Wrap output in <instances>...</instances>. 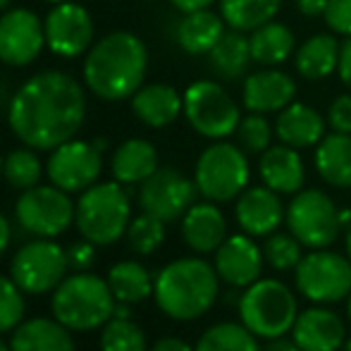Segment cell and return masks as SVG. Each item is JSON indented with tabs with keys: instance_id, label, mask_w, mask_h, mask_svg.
Returning <instances> with one entry per match:
<instances>
[{
	"instance_id": "40",
	"label": "cell",
	"mask_w": 351,
	"mask_h": 351,
	"mask_svg": "<svg viewBox=\"0 0 351 351\" xmlns=\"http://www.w3.org/2000/svg\"><path fill=\"white\" fill-rule=\"evenodd\" d=\"M24 318L22 289L12 278L0 275V332L14 330Z\"/></svg>"
},
{
	"instance_id": "48",
	"label": "cell",
	"mask_w": 351,
	"mask_h": 351,
	"mask_svg": "<svg viewBox=\"0 0 351 351\" xmlns=\"http://www.w3.org/2000/svg\"><path fill=\"white\" fill-rule=\"evenodd\" d=\"M261 351H301V347L294 342V339L278 337V339H268V344H265Z\"/></svg>"
},
{
	"instance_id": "21",
	"label": "cell",
	"mask_w": 351,
	"mask_h": 351,
	"mask_svg": "<svg viewBox=\"0 0 351 351\" xmlns=\"http://www.w3.org/2000/svg\"><path fill=\"white\" fill-rule=\"evenodd\" d=\"M258 175L263 184L278 194H299L306 182V167L299 148L287 143L265 148L258 160Z\"/></svg>"
},
{
	"instance_id": "8",
	"label": "cell",
	"mask_w": 351,
	"mask_h": 351,
	"mask_svg": "<svg viewBox=\"0 0 351 351\" xmlns=\"http://www.w3.org/2000/svg\"><path fill=\"white\" fill-rule=\"evenodd\" d=\"M289 232L308 249H328L344 230L339 222V208L325 191L304 189L287 206Z\"/></svg>"
},
{
	"instance_id": "4",
	"label": "cell",
	"mask_w": 351,
	"mask_h": 351,
	"mask_svg": "<svg viewBox=\"0 0 351 351\" xmlns=\"http://www.w3.org/2000/svg\"><path fill=\"white\" fill-rule=\"evenodd\" d=\"M115 294L108 280L93 273H79L65 278L53 291L51 308L56 320L74 332L101 328L115 313Z\"/></svg>"
},
{
	"instance_id": "16",
	"label": "cell",
	"mask_w": 351,
	"mask_h": 351,
	"mask_svg": "<svg viewBox=\"0 0 351 351\" xmlns=\"http://www.w3.org/2000/svg\"><path fill=\"white\" fill-rule=\"evenodd\" d=\"M46 46L60 58H77L91 48L93 19L86 8L77 3H58L48 12L46 22Z\"/></svg>"
},
{
	"instance_id": "31",
	"label": "cell",
	"mask_w": 351,
	"mask_h": 351,
	"mask_svg": "<svg viewBox=\"0 0 351 351\" xmlns=\"http://www.w3.org/2000/svg\"><path fill=\"white\" fill-rule=\"evenodd\" d=\"M210 67L220 74L222 79H239L246 72L251 60V46H249V36H244V32H237L230 29L220 36V41L213 46V51L208 53Z\"/></svg>"
},
{
	"instance_id": "18",
	"label": "cell",
	"mask_w": 351,
	"mask_h": 351,
	"mask_svg": "<svg viewBox=\"0 0 351 351\" xmlns=\"http://www.w3.org/2000/svg\"><path fill=\"white\" fill-rule=\"evenodd\" d=\"M291 339L301 351H339L347 342V325L335 311L318 304L296 315Z\"/></svg>"
},
{
	"instance_id": "23",
	"label": "cell",
	"mask_w": 351,
	"mask_h": 351,
	"mask_svg": "<svg viewBox=\"0 0 351 351\" xmlns=\"http://www.w3.org/2000/svg\"><path fill=\"white\" fill-rule=\"evenodd\" d=\"M182 237L196 254H213L227 239V222L213 201L194 204L182 217Z\"/></svg>"
},
{
	"instance_id": "57",
	"label": "cell",
	"mask_w": 351,
	"mask_h": 351,
	"mask_svg": "<svg viewBox=\"0 0 351 351\" xmlns=\"http://www.w3.org/2000/svg\"><path fill=\"white\" fill-rule=\"evenodd\" d=\"M3 162H5V158L0 156V177H3Z\"/></svg>"
},
{
	"instance_id": "12",
	"label": "cell",
	"mask_w": 351,
	"mask_h": 351,
	"mask_svg": "<svg viewBox=\"0 0 351 351\" xmlns=\"http://www.w3.org/2000/svg\"><path fill=\"white\" fill-rule=\"evenodd\" d=\"M74 210L67 191L53 186H32L19 196L14 213H17V222L32 234L41 237V239H53V237L62 234L74 220Z\"/></svg>"
},
{
	"instance_id": "2",
	"label": "cell",
	"mask_w": 351,
	"mask_h": 351,
	"mask_svg": "<svg viewBox=\"0 0 351 351\" xmlns=\"http://www.w3.org/2000/svg\"><path fill=\"white\" fill-rule=\"evenodd\" d=\"M148 70V51L130 32L108 34L93 43L84 60V82L103 101H125L141 88Z\"/></svg>"
},
{
	"instance_id": "47",
	"label": "cell",
	"mask_w": 351,
	"mask_h": 351,
	"mask_svg": "<svg viewBox=\"0 0 351 351\" xmlns=\"http://www.w3.org/2000/svg\"><path fill=\"white\" fill-rule=\"evenodd\" d=\"M170 3L175 5L177 10H182V12H196V10L210 8L215 0H170Z\"/></svg>"
},
{
	"instance_id": "14",
	"label": "cell",
	"mask_w": 351,
	"mask_h": 351,
	"mask_svg": "<svg viewBox=\"0 0 351 351\" xmlns=\"http://www.w3.org/2000/svg\"><path fill=\"white\" fill-rule=\"evenodd\" d=\"M101 156L103 153L88 141L70 139L60 143L58 148H53L46 165L51 184H56L67 194L86 191L88 186L96 184L98 175H101Z\"/></svg>"
},
{
	"instance_id": "43",
	"label": "cell",
	"mask_w": 351,
	"mask_h": 351,
	"mask_svg": "<svg viewBox=\"0 0 351 351\" xmlns=\"http://www.w3.org/2000/svg\"><path fill=\"white\" fill-rule=\"evenodd\" d=\"M93 246H96V244H91L88 239H84V241H77V244L67 251V256H70V263L74 265V268L86 270L88 265L93 263V256H96V249H93Z\"/></svg>"
},
{
	"instance_id": "53",
	"label": "cell",
	"mask_w": 351,
	"mask_h": 351,
	"mask_svg": "<svg viewBox=\"0 0 351 351\" xmlns=\"http://www.w3.org/2000/svg\"><path fill=\"white\" fill-rule=\"evenodd\" d=\"M91 143H93V146H96V148H98V151H101V153H103V151H106V148H108V141H106V139H96V141H91Z\"/></svg>"
},
{
	"instance_id": "34",
	"label": "cell",
	"mask_w": 351,
	"mask_h": 351,
	"mask_svg": "<svg viewBox=\"0 0 351 351\" xmlns=\"http://www.w3.org/2000/svg\"><path fill=\"white\" fill-rule=\"evenodd\" d=\"M194 351H261V347L244 323H217L201 335Z\"/></svg>"
},
{
	"instance_id": "36",
	"label": "cell",
	"mask_w": 351,
	"mask_h": 351,
	"mask_svg": "<svg viewBox=\"0 0 351 351\" xmlns=\"http://www.w3.org/2000/svg\"><path fill=\"white\" fill-rule=\"evenodd\" d=\"M101 351H146V335L134 320L110 318L103 325Z\"/></svg>"
},
{
	"instance_id": "52",
	"label": "cell",
	"mask_w": 351,
	"mask_h": 351,
	"mask_svg": "<svg viewBox=\"0 0 351 351\" xmlns=\"http://www.w3.org/2000/svg\"><path fill=\"white\" fill-rule=\"evenodd\" d=\"M344 246H347V256H349V261H351V227L347 230V237H344Z\"/></svg>"
},
{
	"instance_id": "3",
	"label": "cell",
	"mask_w": 351,
	"mask_h": 351,
	"mask_svg": "<svg viewBox=\"0 0 351 351\" xmlns=\"http://www.w3.org/2000/svg\"><path fill=\"white\" fill-rule=\"evenodd\" d=\"M215 265L201 258H180L167 263L158 273L153 285L156 304L167 318L172 320H194L201 318L215 304L217 285Z\"/></svg>"
},
{
	"instance_id": "1",
	"label": "cell",
	"mask_w": 351,
	"mask_h": 351,
	"mask_svg": "<svg viewBox=\"0 0 351 351\" xmlns=\"http://www.w3.org/2000/svg\"><path fill=\"white\" fill-rule=\"evenodd\" d=\"M86 96L74 77L58 70L38 72L19 86L8 108L10 130L36 151H53L82 130Z\"/></svg>"
},
{
	"instance_id": "6",
	"label": "cell",
	"mask_w": 351,
	"mask_h": 351,
	"mask_svg": "<svg viewBox=\"0 0 351 351\" xmlns=\"http://www.w3.org/2000/svg\"><path fill=\"white\" fill-rule=\"evenodd\" d=\"M299 306L291 289L280 280H256L239 299V318L256 337H285L296 323Z\"/></svg>"
},
{
	"instance_id": "45",
	"label": "cell",
	"mask_w": 351,
	"mask_h": 351,
	"mask_svg": "<svg viewBox=\"0 0 351 351\" xmlns=\"http://www.w3.org/2000/svg\"><path fill=\"white\" fill-rule=\"evenodd\" d=\"M330 0H296V10L304 17H323Z\"/></svg>"
},
{
	"instance_id": "39",
	"label": "cell",
	"mask_w": 351,
	"mask_h": 351,
	"mask_svg": "<svg viewBox=\"0 0 351 351\" xmlns=\"http://www.w3.org/2000/svg\"><path fill=\"white\" fill-rule=\"evenodd\" d=\"M237 139H239L241 148L246 153H263L270 148V139H273V127L261 112H249L241 117L239 127H237Z\"/></svg>"
},
{
	"instance_id": "33",
	"label": "cell",
	"mask_w": 351,
	"mask_h": 351,
	"mask_svg": "<svg viewBox=\"0 0 351 351\" xmlns=\"http://www.w3.org/2000/svg\"><path fill=\"white\" fill-rule=\"evenodd\" d=\"M108 285H110L112 294L122 304H141L143 299L153 294V285L148 270L136 261H122V263L112 265L108 273Z\"/></svg>"
},
{
	"instance_id": "44",
	"label": "cell",
	"mask_w": 351,
	"mask_h": 351,
	"mask_svg": "<svg viewBox=\"0 0 351 351\" xmlns=\"http://www.w3.org/2000/svg\"><path fill=\"white\" fill-rule=\"evenodd\" d=\"M337 72H339V79H342V84L351 91V36H347V41H344L342 48H339Z\"/></svg>"
},
{
	"instance_id": "7",
	"label": "cell",
	"mask_w": 351,
	"mask_h": 351,
	"mask_svg": "<svg viewBox=\"0 0 351 351\" xmlns=\"http://www.w3.org/2000/svg\"><path fill=\"white\" fill-rule=\"evenodd\" d=\"M251 167L246 153L230 141H215L196 160V186L199 194L213 204H227L239 199L249 186Z\"/></svg>"
},
{
	"instance_id": "46",
	"label": "cell",
	"mask_w": 351,
	"mask_h": 351,
	"mask_svg": "<svg viewBox=\"0 0 351 351\" xmlns=\"http://www.w3.org/2000/svg\"><path fill=\"white\" fill-rule=\"evenodd\" d=\"M151 351H194L186 342H182V339L177 337H162L158 339L156 344H153Z\"/></svg>"
},
{
	"instance_id": "20",
	"label": "cell",
	"mask_w": 351,
	"mask_h": 351,
	"mask_svg": "<svg viewBox=\"0 0 351 351\" xmlns=\"http://www.w3.org/2000/svg\"><path fill=\"white\" fill-rule=\"evenodd\" d=\"M244 108L249 112H280L289 103H294L296 84L287 72L265 67L261 72H254L244 82Z\"/></svg>"
},
{
	"instance_id": "17",
	"label": "cell",
	"mask_w": 351,
	"mask_h": 351,
	"mask_svg": "<svg viewBox=\"0 0 351 351\" xmlns=\"http://www.w3.org/2000/svg\"><path fill=\"white\" fill-rule=\"evenodd\" d=\"M263 249L249 234H232L217 246L215 251V270L220 280L230 287H249L261 280L263 270Z\"/></svg>"
},
{
	"instance_id": "58",
	"label": "cell",
	"mask_w": 351,
	"mask_h": 351,
	"mask_svg": "<svg viewBox=\"0 0 351 351\" xmlns=\"http://www.w3.org/2000/svg\"><path fill=\"white\" fill-rule=\"evenodd\" d=\"M5 5H8V0H0V10H3V8H5Z\"/></svg>"
},
{
	"instance_id": "11",
	"label": "cell",
	"mask_w": 351,
	"mask_h": 351,
	"mask_svg": "<svg viewBox=\"0 0 351 351\" xmlns=\"http://www.w3.org/2000/svg\"><path fill=\"white\" fill-rule=\"evenodd\" d=\"M70 268V256L51 239L29 241L14 254L10 273L17 287L27 294H46L58 289Z\"/></svg>"
},
{
	"instance_id": "22",
	"label": "cell",
	"mask_w": 351,
	"mask_h": 351,
	"mask_svg": "<svg viewBox=\"0 0 351 351\" xmlns=\"http://www.w3.org/2000/svg\"><path fill=\"white\" fill-rule=\"evenodd\" d=\"M325 125L328 120L315 108L306 106V103H289L285 110L278 112L275 134L282 143L301 151V148L318 146L325 136Z\"/></svg>"
},
{
	"instance_id": "24",
	"label": "cell",
	"mask_w": 351,
	"mask_h": 351,
	"mask_svg": "<svg viewBox=\"0 0 351 351\" xmlns=\"http://www.w3.org/2000/svg\"><path fill=\"white\" fill-rule=\"evenodd\" d=\"M132 110L143 125L160 130L180 117V112L184 110V96H180L167 84H148L132 96Z\"/></svg>"
},
{
	"instance_id": "9",
	"label": "cell",
	"mask_w": 351,
	"mask_h": 351,
	"mask_svg": "<svg viewBox=\"0 0 351 351\" xmlns=\"http://www.w3.org/2000/svg\"><path fill=\"white\" fill-rule=\"evenodd\" d=\"M184 115L196 134L213 141L232 136L241 122L234 98L215 82H194L186 88Z\"/></svg>"
},
{
	"instance_id": "55",
	"label": "cell",
	"mask_w": 351,
	"mask_h": 351,
	"mask_svg": "<svg viewBox=\"0 0 351 351\" xmlns=\"http://www.w3.org/2000/svg\"><path fill=\"white\" fill-rule=\"evenodd\" d=\"M347 313H349V323H351V294H349V304H347Z\"/></svg>"
},
{
	"instance_id": "32",
	"label": "cell",
	"mask_w": 351,
	"mask_h": 351,
	"mask_svg": "<svg viewBox=\"0 0 351 351\" xmlns=\"http://www.w3.org/2000/svg\"><path fill=\"white\" fill-rule=\"evenodd\" d=\"M282 0H220V14L225 24L237 32H254L273 22Z\"/></svg>"
},
{
	"instance_id": "25",
	"label": "cell",
	"mask_w": 351,
	"mask_h": 351,
	"mask_svg": "<svg viewBox=\"0 0 351 351\" xmlns=\"http://www.w3.org/2000/svg\"><path fill=\"white\" fill-rule=\"evenodd\" d=\"M12 351H74L70 328L60 320L51 318H32L19 323L10 339Z\"/></svg>"
},
{
	"instance_id": "41",
	"label": "cell",
	"mask_w": 351,
	"mask_h": 351,
	"mask_svg": "<svg viewBox=\"0 0 351 351\" xmlns=\"http://www.w3.org/2000/svg\"><path fill=\"white\" fill-rule=\"evenodd\" d=\"M323 19L335 34L351 36V0H330Z\"/></svg>"
},
{
	"instance_id": "15",
	"label": "cell",
	"mask_w": 351,
	"mask_h": 351,
	"mask_svg": "<svg viewBox=\"0 0 351 351\" xmlns=\"http://www.w3.org/2000/svg\"><path fill=\"white\" fill-rule=\"evenodd\" d=\"M46 46V27L36 12L14 8L0 17V60L10 67L34 62Z\"/></svg>"
},
{
	"instance_id": "42",
	"label": "cell",
	"mask_w": 351,
	"mask_h": 351,
	"mask_svg": "<svg viewBox=\"0 0 351 351\" xmlns=\"http://www.w3.org/2000/svg\"><path fill=\"white\" fill-rule=\"evenodd\" d=\"M328 125L332 127V132L339 134H351V93H342L337 96L328 108Z\"/></svg>"
},
{
	"instance_id": "59",
	"label": "cell",
	"mask_w": 351,
	"mask_h": 351,
	"mask_svg": "<svg viewBox=\"0 0 351 351\" xmlns=\"http://www.w3.org/2000/svg\"><path fill=\"white\" fill-rule=\"evenodd\" d=\"M48 3H67V0H48Z\"/></svg>"
},
{
	"instance_id": "30",
	"label": "cell",
	"mask_w": 351,
	"mask_h": 351,
	"mask_svg": "<svg viewBox=\"0 0 351 351\" xmlns=\"http://www.w3.org/2000/svg\"><path fill=\"white\" fill-rule=\"evenodd\" d=\"M294 32L287 24L273 19L251 32V60L261 67H278L289 60V56L294 53Z\"/></svg>"
},
{
	"instance_id": "10",
	"label": "cell",
	"mask_w": 351,
	"mask_h": 351,
	"mask_svg": "<svg viewBox=\"0 0 351 351\" xmlns=\"http://www.w3.org/2000/svg\"><path fill=\"white\" fill-rule=\"evenodd\" d=\"M296 289L313 304H337L351 294V261L328 249H313L296 265Z\"/></svg>"
},
{
	"instance_id": "50",
	"label": "cell",
	"mask_w": 351,
	"mask_h": 351,
	"mask_svg": "<svg viewBox=\"0 0 351 351\" xmlns=\"http://www.w3.org/2000/svg\"><path fill=\"white\" fill-rule=\"evenodd\" d=\"M339 222H342V227H351V208H342L339 210Z\"/></svg>"
},
{
	"instance_id": "5",
	"label": "cell",
	"mask_w": 351,
	"mask_h": 351,
	"mask_svg": "<svg viewBox=\"0 0 351 351\" xmlns=\"http://www.w3.org/2000/svg\"><path fill=\"white\" fill-rule=\"evenodd\" d=\"M130 196L120 182H103L88 186L77 201L74 222L84 239L96 246L115 244L130 227Z\"/></svg>"
},
{
	"instance_id": "19",
	"label": "cell",
	"mask_w": 351,
	"mask_h": 351,
	"mask_svg": "<svg viewBox=\"0 0 351 351\" xmlns=\"http://www.w3.org/2000/svg\"><path fill=\"white\" fill-rule=\"evenodd\" d=\"M234 215L244 234L249 237H270L287 217L282 208L278 191L270 186H246L239 194L234 206Z\"/></svg>"
},
{
	"instance_id": "35",
	"label": "cell",
	"mask_w": 351,
	"mask_h": 351,
	"mask_svg": "<svg viewBox=\"0 0 351 351\" xmlns=\"http://www.w3.org/2000/svg\"><path fill=\"white\" fill-rule=\"evenodd\" d=\"M41 175H43L41 160H38V158L34 156V151H29V148H17V151L5 156L3 177L14 189H22V191L32 189V186L38 184Z\"/></svg>"
},
{
	"instance_id": "29",
	"label": "cell",
	"mask_w": 351,
	"mask_h": 351,
	"mask_svg": "<svg viewBox=\"0 0 351 351\" xmlns=\"http://www.w3.org/2000/svg\"><path fill=\"white\" fill-rule=\"evenodd\" d=\"M158 170V151L146 139L125 141L112 156V175L120 184H141Z\"/></svg>"
},
{
	"instance_id": "27",
	"label": "cell",
	"mask_w": 351,
	"mask_h": 351,
	"mask_svg": "<svg viewBox=\"0 0 351 351\" xmlns=\"http://www.w3.org/2000/svg\"><path fill=\"white\" fill-rule=\"evenodd\" d=\"M339 48L342 43H337L332 34H315L306 38L294 56L296 72L308 82H320L330 77L339 65Z\"/></svg>"
},
{
	"instance_id": "13",
	"label": "cell",
	"mask_w": 351,
	"mask_h": 351,
	"mask_svg": "<svg viewBox=\"0 0 351 351\" xmlns=\"http://www.w3.org/2000/svg\"><path fill=\"white\" fill-rule=\"evenodd\" d=\"M196 182L186 180L175 167H158L146 182H141L139 206L148 215L160 217L162 222H172L182 217L194 206Z\"/></svg>"
},
{
	"instance_id": "49",
	"label": "cell",
	"mask_w": 351,
	"mask_h": 351,
	"mask_svg": "<svg viewBox=\"0 0 351 351\" xmlns=\"http://www.w3.org/2000/svg\"><path fill=\"white\" fill-rule=\"evenodd\" d=\"M8 244H10V222L5 220V215L0 213V256L5 254Z\"/></svg>"
},
{
	"instance_id": "56",
	"label": "cell",
	"mask_w": 351,
	"mask_h": 351,
	"mask_svg": "<svg viewBox=\"0 0 351 351\" xmlns=\"http://www.w3.org/2000/svg\"><path fill=\"white\" fill-rule=\"evenodd\" d=\"M342 351H351V339H349V342H344V347H342Z\"/></svg>"
},
{
	"instance_id": "28",
	"label": "cell",
	"mask_w": 351,
	"mask_h": 351,
	"mask_svg": "<svg viewBox=\"0 0 351 351\" xmlns=\"http://www.w3.org/2000/svg\"><path fill=\"white\" fill-rule=\"evenodd\" d=\"M315 170L337 189L351 186V134H325L315 148Z\"/></svg>"
},
{
	"instance_id": "37",
	"label": "cell",
	"mask_w": 351,
	"mask_h": 351,
	"mask_svg": "<svg viewBox=\"0 0 351 351\" xmlns=\"http://www.w3.org/2000/svg\"><path fill=\"white\" fill-rule=\"evenodd\" d=\"M162 239H165V222L156 215L141 213L139 217L130 222L127 227V241L130 249L139 256H151L160 249Z\"/></svg>"
},
{
	"instance_id": "51",
	"label": "cell",
	"mask_w": 351,
	"mask_h": 351,
	"mask_svg": "<svg viewBox=\"0 0 351 351\" xmlns=\"http://www.w3.org/2000/svg\"><path fill=\"white\" fill-rule=\"evenodd\" d=\"M239 299H241V296L237 294V291H227V296H225L227 304H237V306H239Z\"/></svg>"
},
{
	"instance_id": "54",
	"label": "cell",
	"mask_w": 351,
	"mask_h": 351,
	"mask_svg": "<svg viewBox=\"0 0 351 351\" xmlns=\"http://www.w3.org/2000/svg\"><path fill=\"white\" fill-rule=\"evenodd\" d=\"M0 351H12V349H10V344H5L3 339H0Z\"/></svg>"
},
{
	"instance_id": "26",
	"label": "cell",
	"mask_w": 351,
	"mask_h": 351,
	"mask_svg": "<svg viewBox=\"0 0 351 351\" xmlns=\"http://www.w3.org/2000/svg\"><path fill=\"white\" fill-rule=\"evenodd\" d=\"M225 34V19L222 14L206 10L184 12L182 22L177 24V43L189 56H208L220 36Z\"/></svg>"
},
{
	"instance_id": "38",
	"label": "cell",
	"mask_w": 351,
	"mask_h": 351,
	"mask_svg": "<svg viewBox=\"0 0 351 351\" xmlns=\"http://www.w3.org/2000/svg\"><path fill=\"white\" fill-rule=\"evenodd\" d=\"M301 241L294 234H270L263 244V258L273 265L275 270H291L299 265L301 256Z\"/></svg>"
}]
</instances>
